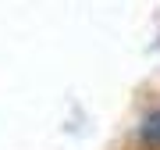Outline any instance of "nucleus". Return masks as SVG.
Returning a JSON list of instances; mask_svg holds the SVG:
<instances>
[{
  "label": "nucleus",
  "instance_id": "obj_1",
  "mask_svg": "<svg viewBox=\"0 0 160 150\" xmlns=\"http://www.w3.org/2000/svg\"><path fill=\"white\" fill-rule=\"evenodd\" d=\"M139 136H142L149 147H160V107H157V111H149V115L142 118V125H139Z\"/></svg>",
  "mask_w": 160,
  "mask_h": 150
}]
</instances>
